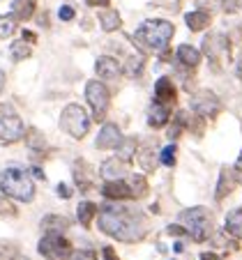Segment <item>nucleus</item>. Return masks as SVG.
Segmentation results:
<instances>
[{
    "instance_id": "1",
    "label": "nucleus",
    "mask_w": 242,
    "mask_h": 260,
    "mask_svg": "<svg viewBox=\"0 0 242 260\" xmlns=\"http://www.w3.org/2000/svg\"><path fill=\"white\" fill-rule=\"evenodd\" d=\"M97 228L99 233L109 235L111 240L136 244L148 235L150 219L136 205H127L125 201H109L106 205L99 207Z\"/></svg>"
},
{
    "instance_id": "2",
    "label": "nucleus",
    "mask_w": 242,
    "mask_h": 260,
    "mask_svg": "<svg viewBox=\"0 0 242 260\" xmlns=\"http://www.w3.org/2000/svg\"><path fill=\"white\" fill-rule=\"evenodd\" d=\"M175 35V25L166 19H148L134 30V42L141 49L155 51V53H164L168 51V42Z\"/></svg>"
},
{
    "instance_id": "3",
    "label": "nucleus",
    "mask_w": 242,
    "mask_h": 260,
    "mask_svg": "<svg viewBox=\"0 0 242 260\" xmlns=\"http://www.w3.org/2000/svg\"><path fill=\"white\" fill-rule=\"evenodd\" d=\"M0 193L14 203H33L37 196L33 177L23 168L10 166L0 173Z\"/></svg>"
},
{
    "instance_id": "4",
    "label": "nucleus",
    "mask_w": 242,
    "mask_h": 260,
    "mask_svg": "<svg viewBox=\"0 0 242 260\" xmlns=\"http://www.w3.org/2000/svg\"><path fill=\"white\" fill-rule=\"evenodd\" d=\"M180 221L187 228V235L192 237L194 242H207L215 235V216L207 207H189V210L180 212Z\"/></svg>"
},
{
    "instance_id": "5",
    "label": "nucleus",
    "mask_w": 242,
    "mask_h": 260,
    "mask_svg": "<svg viewBox=\"0 0 242 260\" xmlns=\"http://www.w3.org/2000/svg\"><path fill=\"white\" fill-rule=\"evenodd\" d=\"M90 127H93V118L85 113V108L81 104H67L60 113V129L65 134L74 138V141H83L88 136Z\"/></svg>"
},
{
    "instance_id": "6",
    "label": "nucleus",
    "mask_w": 242,
    "mask_h": 260,
    "mask_svg": "<svg viewBox=\"0 0 242 260\" xmlns=\"http://www.w3.org/2000/svg\"><path fill=\"white\" fill-rule=\"evenodd\" d=\"M37 253L44 260H69L74 246L63 233H44L37 242Z\"/></svg>"
},
{
    "instance_id": "7",
    "label": "nucleus",
    "mask_w": 242,
    "mask_h": 260,
    "mask_svg": "<svg viewBox=\"0 0 242 260\" xmlns=\"http://www.w3.org/2000/svg\"><path fill=\"white\" fill-rule=\"evenodd\" d=\"M85 102L93 108V120L95 122H104L106 113L111 106V92L106 88V83L99 79H93L85 83Z\"/></svg>"
},
{
    "instance_id": "8",
    "label": "nucleus",
    "mask_w": 242,
    "mask_h": 260,
    "mask_svg": "<svg viewBox=\"0 0 242 260\" xmlns=\"http://www.w3.org/2000/svg\"><path fill=\"white\" fill-rule=\"evenodd\" d=\"M25 122L10 104H0V143H19L25 138Z\"/></svg>"
},
{
    "instance_id": "9",
    "label": "nucleus",
    "mask_w": 242,
    "mask_h": 260,
    "mask_svg": "<svg viewBox=\"0 0 242 260\" xmlns=\"http://www.w3.org/2000/svg\"><path fill=\"white\" fill-rule=\"evenodd\" d=\"M189 108L192 113H196L198 118H217L222 113V102L213 90H196L189 99Z\"/></svg>"
},
{
    "instance_id": "10",
    "label": "nucleus",
    "mask_w": 242,
    "mask_h": 260,
    "mask_svg": "<svg viewBox=\"0 0 242 260\" xmlns=\"http://www.w3.org/2000/svg\"><path fill=\"white\" fill-rule=\"evenodd\" d=\"M123 138L125 136H123V132H120L118 124L104 122V127L99 129L97 138H95V147H97V150H115Z\"/></svg>"
},
{
    "instance_id": "11",
    "label": "nucleus",
    "mask_w": 242,
    "mask_h": 260,
    "mask_svg": "<svg viewBox=\"0 0 242 260\" xmlns=\"http://www.w3.org/2000/svg\"><path fill=\"white\" fill-rule=\"evenodd\" d=\"M136 159H138V166L143 173H155L159 164V157H157V141L150 138V141L141 143L138 145V152H136Z\"/></svg>"
},
{
    "instance_id": "12",
    "label": "nucleus",
    "mask_w": 242,
    "mask_h": 260,
    "mask_svg": "<svg viewBox=\"0 0 242 260\" xmlns=\"http://www.w3.org/2000/svg\"><path fill=\"white\" fill-rule=\"evenodd\" d=\"M95 72H97L99 81H118L123 76V64L113 55H99L95 62Z\"/></svg>"
},
{
    "instance_id": "13",
    "label": "nucleus",
    "mask_w": 242,
    "mask_h": 260,
    "mask_svg": "<svg viewBox=\"0 0 242 260\" xmlns=\"http://www.w3.org/2000/svg\"><path fill=\"white\" fill-rule=\"evenodd\" d=\"M155 102L164 104V106H175L178 102V90H175V83L168 76H162V79L155 81Z\"/></svg>"
},
{
    "instance_id": "14",
    "label": "nucleus",
    "mask_w": 242,
    "mask_h": 260,
    "mask_svg": "<svg viewBox=\"0 0 242 260\" xmlns=\"http://www.w3.org/2000/svg\"><path fill=\"white\" fill-rule=\"evenodd\" d=\"M129 175L127 171V161H123L120 157H111V159H104L102 166H99V177L104 182H111V180H125Z\"/></svg>"
},
{
    "instance_id": "15",
    "label": "nucleus",
    "mask_w": 242,
    "mask_h": 260,
    "mask_svg": "<svg viewBox=\"0 0 242 260\" xmlns=\"http://www.w3.org/2000/svg\"><path fill=\"white\" fill-rule=\"evenodd\" d=\"M102 196L106 201H129V198H134V193L127 180H111L102 184Z\"/></svg>"
},
{
    "instance_id": "16",
    "label": "nucleus",
    "mask_w": 242,
    "mask_h": 260,
    "mask_svg": "<svg viewBox=\"0 0 242 260\" xmlns=\"http://www.w3.org/2000/svg\"><path fill=\"white\" fill-rule=\"evenodd\" d=\"M40 228H42V233H63L65 235L72 228V219L65 214H58V212H51V214L42 216Z\"/></svg>"
},
{
    "instance_id": "17",
    "label": "nucleus",
    "mask_w": 242,
    "mask_h": 260,
    "mask_svg": "<svg viewBox=\"0 0 242 260\" xmlns=\"http://www.w3.org/2000/svg\"><path fill=\"white\" fill-rule=\"evenodd\" d=\"M201 58H203L201 51L192 44H180L178 51H175V60H178V64L185 69H196L198 64H201Z\"/></svg>"
},
{
    "instance_id": "18",
    "label": "nucleus",
    "mask_w": 242,
    "mask_h": 260,
    "mask_svg": "<svg viewBox=\"0 0 242 260\" xmlns=\"http://www.w3.org/2000/svg\"><path fill=\"white\" fill-rule=\"evenodd\" d=\"M235 184H237V182H235V173H233L228 166H222V171H219V180H217V189H215V201L222 203L224 198L233 191V187H235Z\"/></svg>"
},
{
    "instance_id": "19",
    "label": "nucleus",
    "mask_w": 242,
    "mask_h": 260,
    "mask_svg": "<svg viewBox=\"0 0 242 260\" xmlns=\"http://www.w3.org/2000/svg\"><path fill=\"white\" fill-rule=\"evenodd\" d=\"M168 122H171V106L153 102V106L148 111V127L162 129V127H168Z\"/></svg>"
},
{
    "instance_id": "20",
    "label": "nucleus",
    "mask_w": 242,
    "mask_h": 260,
    "mask_svg": "<svg viewBox=\"0 0 242 260\" xmlns=\"http://www.w3.org/2000/svg\"><path fill=\"white\" fill-rule=\"evenodd\" d=\"M37 12V0H12V7H10V14L14 16L19 23L23 21H30Z\"/></svg>"
},
{
    "instance_id": "21",
    "label": "nucleus",
    "mask_w": 242,
    "mask_h": 260,
    "mask_svg": "<svg viewBox=\"0 0 242 260\" xmlns=\"http://www.w3.org/2000/svg\"><path fill=\"white\" fill-rule=\"evenodd\" d=\"M224 233L228 237H233V240L242 242V207H235V210H231L226 214V219H224Z\"/></svg>"
},
{
    "instance_id": "22",
    "label": "nucleus",
    "mask_w": 242,
    "mask_h": 260,
    "mask_svg": "<svg viewBox=\"0 0 242 260\" xmlns=\"http://www.w3.org/2000/svg\"><path fill=\"white\" fill-rule=\"evenodd\" d=\"M185 23H187V28L192 30V32H201V30H205L207 25L213 23V14L207 10L187 12V14H185Z\"/></svg>"
},
{
    "instance_id": "23",
    "label": "nucleus",
    "mask_w": 242,
    "mask_h": 260,
    "mask_svg": "<svg viewBox=\"0 0 242 260\" xmlns=\"http://www.w3.org/2000/svg\"><path fill=\"white\" fill-rule=\"evenodd\" d=\"M97 214H99V205H95L93 201H81L79 207H76V219L83 228H90L93 221H97Z\"/></svg>"
},
{
    "instance_id": "24",
    "label": "nucleus",
    "mask_w": 242,
    "mask_h": 260,
    "mask_svg": "<svg viewBox=\"0 0 242 260\" xmlns=\"http://www.w3.org/2000/svg\"><path fill=\"white\" fill-rule=\"evenodd\" d=\"M81 168H85V164L81 161V159H76L74 161V184H76V189H81V191H90V189L95 187V180H93V173H90V168L88 171H81Z\"/></svg>"
},
{
    "instance_id": "25",
    "label": "nucleus",
    "mask_w": 242,
    "mask_h": 260,
    "mask_svg": "<svg viewBox=\"0 0 242 260\" xmlns=\"http://www.w3.org/2000/svg\"><path fill=\"white\" fill-rule=\"evenodd\" d=\"M145 69V55L143 53H134L127 58V62H125L123 67V74L127 76V79H138L141 74H143Z\"/></svg>"
},
{
    "instance_id": "26",
    "label": "nucleus",
    "mask_w": 242,
    "mask_h": 260,
    "mask_svg": "<svg viewBox=\"0 0 242 260\" xmlns=\"http://www.w3.org/2000/svg\"><path fill=\"white\" fill-rule=\"evenodd\" d=\"M138 152V138L136 136H125L120 141V145L115 147V157H120L123 161H132Z\"/></svg>"
},
{
    "instance_id": "27",
    "label": "nucleus",
    "mask_w": 242,
    "mask_h": 260,
    "mask_svg": "<svg viewBox=\"0 0 242 260\" xmlns=\"http://www.w3.org/2000/svg\"><path fill=\"white\" fill-rule=\"evenodd\" d=\"M97 19H99V25H102L104 32H113V30H118L120 25H123V19H120V14L115 10H109V7L99 12Z\"/></svg>"
},
{
    "instance_id": "28",
    "label": "nucleus",
    "mask_w": 242,
    "mask_h": 260,
    "mask_svg": "<svg viewBox=\"0 0 242 260\" xmlns=\"http://www.w3.org/2000/svg\"><path fill=\"white\" fill-rule=\"evenodd\" d=\"M25 147H28V150H30L33 154L44 152V147H46V138H44V134H42L40 129L30 127L28 132H25Z\"/></svg>"
},
{
    "instance_id": "29",
    "label": "nucleus",
    "mask_w": 242,
    "mask_h": 260,
    "mask_svg": "<svg viewBox=\"0 0 242 260\" xmlns=\"http://www.w3.org/2000/svg\"><path fill=\"white\" fill-rule=\"evenodd\" d=\"M127 184H129V189H132V193H134V198H143V196H148V191H150V187H148V180H145L141 173H129L127 177Z\"/></svg>"
},
{
    "instance_id": "30",
    "label": "nucleus",
    "mask_w": 242,
    "mask_h": 260,
    "mask_svg": "<svg viewBox=\"0 0 242 260\" xmlns=\"http://www.w3.org/2000/svg\"><path fill=\"white\" fill-rule=\"evenodd\" d=\"M33 44H28V42L23 40H14L10 44V49H7V53H10V60L12 62H21V60L30 58V53H33V49H30Z\"/></svg>"
},
{
    "instance_id": "31",
    "label": "nucleus",
    "mask_w": 242,
    "mask_h": 260,
    "mask_svg": "<svg viewBox=\"0 0 242 260\" xmlns=\"http://www.w3.org/2000/svg\"><path fill=\"white\" fill-rule=\"evenodd\" d=\"M19 28V21L14 19L12 14H0V40H7L16 32Z\"/></svg>"
},
{
    "instance_id": "32",
    "label": "nucleus",
    "mask_w": 242,
    "mask_h": 260,
    "mask_svg": "<svg viewBox=\"0 0 242 260\" xmlns=\"http://www.w3.org/2000/svg\"><path fill=\"white\" fill-rule=\"evenodd\" d=\"M175 154H178V147H175V143H171L159 152V164L166 168H173L175 166Z\"/></svg>"
},
{
    "instance_id": "33",
    "label": "nucleus",
    "mask_w": 242,
    "mask_h": 260,
    "mask_svg": "<svg viewBox=\"0 0 242 260\" xmlns=\"http://www.w3.org/2000/svg\"><path fill=\"white\" fill-rule=\"evenodd\" d=\"M69 260H99V255L95 249H74V253H72Z\"/></svg>"
},
{
    "instance_id": "34",
    "label": "nucleus",
    "mask_w": 242,
    "mask_h": 260,
    "mask_svg": "<svg viewBox=\"0 0 242 260\" xmlns=\"http://www.w3.org/2000/svg\"><path fill=\"white\" fill-rule=\"evenodd\" d=\"M7 214L14 216V214H16V207L10 203V198L0 193V216H7Z\"/></svg>"
},
{
    "instance_id": "35",
    "label": "nucleus",
    "mask_w": 242,
    "mask_h": 260,
    "mask_svg": "<svg viewBox=\"0 0 242 260\" xmlns=\"http://www.w3.org/2000/svg\"><path fill=\"white\" fill-rule=\"evenodd\" d=\"M74 16H76V10L72 5H60V10H58L60 21H74Z\"/></svg>"
},
{
    "instance_id": "36",
    "label": "nucleus",
    "mask_w": 242,
    "mask_h": 260,
    "mask_svg": "<svg viewBox=\"0 0 242 260\" xmlns=\"http://www.w3.org/2000/svg\"><path fill=\"white\" fill-rule=\"evenodd\" d=\"M55 193H58V198L67 201V198L74 196V189L69 187V184H65V182H58V187H55Z\"/></svg>"
},
{
    "instance_id": "37",
    "label": "nucleus",
    "mask_w": 242,
    "mask_h": 260,
    "mask_svg": "<svg viewBox=\"0 0 242 260\" xmlns=\"http://www.w3.org/2000/svg\"><path fill=\"white\" fill-rule=\"evenodd\" d=\"M166 233H168L171 237H189V235H187V228L178 226V223H171V226H166Z\"/></svg>"
},
{
    "instance_id": "38",
    "label": "nucleus",
    "mask_w": 242,
    "mask_h": 260,
    "mask_svg": "<svg viewBox=\"0 0 242 260\" xmlns=\"http://www.w3.org/2000/svg\"><path fill=\"white\" fill-rule=\"evenodd\" d=\"M102 258L104 260H120L113 246H102Z\"/></svg>"
},
{
    "instance_id": "39",
    "label": "nucleus",
    "mask_w": 242,
    "mask_h": 260,
    "mask_svg": "<svg viewBox=\"0 0 242 260\" xmlns=\"http://www.w3.org/2000/svg\"><path fill=\"white\" fill-rule=\"evenodd\" d=\"M224 10H226V12L242 10V0H224Z\"/></svg>"
},
{
    "instance_id": "40",
    "label": "nucleus",
    "mask_w": 242,
    "mask_h": 260,
    "mask_svg": "<svg viewBox=\"0 0 242 260\" xmlns=\"http://www.w3.org/2000/svg\"><path fill=\"white\" fill-rule=\"evenodd\" d=\"M21 40L23 42H28V44H35V42H37V35L33 32V30H21Z\"/></svg>"
},
{
    "instance_id": "41",
    "label": "nucleus",
    "mask_w": 242,
    "mask_h": 260,
    "mask_svg": "<svg viewBox=\"0 0 242 260\" xmlns=\"http://www.w3.org/2000/svg\"><path fill=\"white\" fill-rule=\"evenodd\" d=\"M30 173H33L35 180H44L46 182V173H44V168H42V166H37V164H35V166L30 168Z\"/></svg>"
},
{
    "instance_id": "42",
    "label": "nucleus",
    "mask_w": 242,
    "mask_h": 260,
    "mask_svg": "<svg viewBox=\"0 0 242 260\" xmlns=\"http://www.w3.org/2000/svg\"><path fill=\"white\" fill-rule=\"evenodd\" d=\"M85 5H88V7H102V10H106V7L111 5V0H85Z\"/></svg>"
},
{
    "instance_id": "43",
    "label": "nucleus",
    "mask_w": 242,
    "mask_h": 260,
    "mask_svg": "<svg viewBox=\"0 0 242 260\" xmlns=\"http://www.w3.org/2000/svg\"><path fill=\"white\" fill-rule=\"evenodd\" d=\"M235 76L242 81V51L237 53V60H235Z\"/></svg>"
},
{
    "instance_id": "44",
    "label": "nucleus",
    "mask_w": 242,
    "mask_h": 260,
    "mask_svg": "<svg viewBox=\"0 0 242 260\" xmlns=\"http://www.w3.org/2000/svg\"><path fill=\"white\" fill-rule=\"evenodd\" d=\"M201 260H224V258H222V255H217V253H213V251H203Z\"/></svg>"
},
{
    "instance_id": "45",
    "label": "nucleus",
    "mask_w": 242,
    "mask_h": 260,
    "mask_svg": "<svg viewBox=\"0 0 242 260\" xmlns=\"http://www.w3.org/2000/svg\"><path fill=\"white\" fill-rule=\"evenodd\" d=\"M5 85H7V74L0 69V94L5 92Z\"/></svg>"
},
{
    "instance_id": "46",
    "label": "nucleus",
    "mask_w": 242,
    "mask_h": 260,
    "mask_svg": "<svg viewBox=\"0 0 242 260\" xmlns=\"http://www.w3.org/2000/svg\"><path fill=\"white\" fill-rule=\"evenodd\" d=\"M37 23H40V25H44V28H49V16H46V12H44V14H40V16H37Z\"/></svg>"
},
{
    "instance_id": "47",
    "label": "nucleus",
    "mask_w": 242,
    "mask_h": 260,
    "mask_svg": "<svg viewBox=\"0 0 242 260\" xmlns=\"http://www.w3.org/2000/svg\"><path fill=\"white\" fill-rule=\"evenodd\" d=\"M173 251H175V253H183L185 244H183V242H175V244H173Z\"/></svg>"
},
{
    "instance_id": "48",
    "label": "nucleus",
    "mask_w": 242,
    "mask_h": 260,
    "mask_svg": "<svg viewBox=\"0 0 242 260\" xmlns=\"http://www.w3.org/2000/svg\"><path fill=\"white\" fill-rule=\"evenodd\" d=\"M12 260H30V258H28V255H21V253H16Z\"/></svg>"
},
{
    "instance_id": "49",
    "label": "nucleus",
    "mask_w": 242,
    "mask_h": 260,
    "mask_svg": "<svg viewBox=\"0 0 242 260\" xmlns=\"http://www.w3.org/2000/svg\"><path fill=\"white\" fill-rule=\"evenodd\" d=\"M0 260H3V251H0Z\"/></svg>"
}]
</instances>
